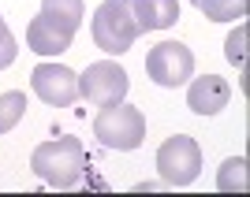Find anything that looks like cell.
Here are the masks:
<instances>
[{
    "label": "cell",
    "mask_w": 250,
    "mask_h": 197,
    "mask_svg": "<svg viewBox=\"0 0 250 197\" xmlns=\"http://www.w3.org/2000/svg\"><path fill=\"white\" fill-rule=\"evenodd\" d=\"M157 171L168 186H190L202 175V149L194 138L176 134L157 149Z\"/></svg>",
    "instance_id": "277c9868"
},
{
    "label": "cell",
    "mask_w": 250,
    "mask_h": 197,
    "mask_svg": "<svg viewBox=\"0 0 250 197\" xmlns=\"http://www.w3.org/2000/svg\"><path fill=\"white\" fill-rule=\"evenodd\" d=\"M71 41H75V34L56 26L52 19H45L42 11H38V19H30V26H26V45H30V52H38V56H60V52L71 49Z\"/></svg>",
    "instance_id": "9c48e42d"
},
{
    "label": "cell",
    "mask_w": 250,
    "mask_h": 197,
    "mask_svg": "<svg viewBox=\"0 0 250 197\" xmlns=\"http://www.w3.org/2000/svg\"><path fill=\"white\" fill-rule=\"evenodd\" d=\"M146 74L157 86L176 90V86H183L190 74H194V52H190L187 45H179V41H161V45H153L149 56H146Z\"/></svg>",
    "instance_id": "5b68a950"
},
{
    "label": "cell",
    "mask_w": 250,
    "mask_h": 197,
    "mask_svg": "<svg viewBox=\"0 0 250 197\" xmlns=\"http://www.w3.org/2000/svg\"><path fill=\"white\" fill-rule=\"evenodd\" d=\"M22 115H26V93H19V90L0 93V134H8Z\"/></svg>",
    "instance_id": "4fadbf2b"
},
{
    "label": "cell",
    "mask_w": 250,
    "mask_h": 197,
    "mask_svg": "<svg viewBox=\"0 0 250 197\" xmlns=\"http://www.w3.org/2000/svg\"><path fill=\"white\" fill-rule=\"evenodd\" d=\"M127 71L120 67V63L112 60H97L90 63L83 71V78H79V97H86L90 104H97V108H104V104H120L127 97Z\"/></svg>",
    "instance_id": "8992f818"
},
{
    "label": "cell",
    "mask_w": 250,
    "mask_h": 197,
    "mask_svg": "<svg viewBox=\"0 0 250 197\" xmlns=\"http://www.w3.org/2000/svg\"><path fill=\"white\" fill-rule=\"evenodd\" d=\"M190 4L213 22H235L247 15V0H190Z\"/></svg>",
    "instance_id": "7c38bea8"
},
{
    "label": "cell",
    "mask_w": 250,
    "mask_h": 197,
    "mask_svg": "<svg viewBox=\"0 0 250 197\" xmlns=\"http://www.w3.org/2000/svg\"><path fill=\"white\" fill-rule=\"evenodd\" d=\"M30 167H34V175L42 179V182H49V186L75 190L83 182L90 160H86V149H83L79 138H56V142H42V145L34 149Z\"/></svg>",
    "instance_id": "6da1fadb"
},
{
    "label": "cell",
    "mask_w": 250,
    "mask_h": 197,
    "mask_svg": "<svg viewBox=\"0 0 250 197\" xmlns=\"http://www.w3.org/2000/svg\"><path fill=\"white\" fill-rule=\"evenodd\" d=\"M138 22H135V11H131V0H104L101 8L94 11V41L101 52L108 56H120L135 45L138 37Z\"/></svg>",
    "instance_id": "3957f363"
},
{
    "label": "cell",
    "mask_w": 250,
    "mask_h": 197,
    "mask_svg": "<svg viewBox=\"0 0 250 197\" xmlns=\"http://www.w3.org/2000/svg\"><path fill=\"white\" fill-rule=\"evenodd\" d=\"M30 86L45 104H56V108H67L79 97V74L63 63H38L30 74Z\"/></svg>",
    "instance_id": "52a82bcc"
},
{
    "label": "cell",
    "mask_w": 250,
    "mask_h": 197,
    "mask_svg": "<svg viewBox=\"0 0 250 197\" xmlns=\"http://www.w3.org/2000/svg\"><path fill=\"white\" fill-rule=\"evenodd\" d=\"M83 0H42V15L45 19H52L56 26H63V30H79L83 26Z\"/></svg>",
    "instance_id": "8fae6325"
},
{
    "label": "cell",
    "mask_w": 250,
    "mask_h": 197,
    "mask_svg": "<svg viewBox=\"0 0 250 197\" xmlns=\"http://www.w3.org/2000/svg\"><path fill=\"white\" fill-rule=\"evenodd\" d=\"M15 56H19V49H15V37H11L8 22L0 19V71H4V67H11V63H15Z\"/></svg>",
    "instance_id": "2e32d148"
},
{
    "label": "cell",
    "mask_w": 250,
    "mask_h": 197,
    "mask_svg": "<svg viewBox=\"0 0 250 197\" xmlns=\"http://www.w3.org/2000/svg\"><path fill=\"white\" fill-rule=\"evenodd\" d=\"M217 190H247V160L243 156L224 160V167L217 175Z\"/></svg>",
    "instance_id": "5bb4252c"
},
{
    "label": "cell",
    "mask_w": 250,
    "mask_h": 197,
    "mask_svg": "<svg viewBox=\"0 0 250 197\" xmlns=\"http://www.w3.org/2000/svg\"><path fill=\"white\" fill-rule=\"evenodd\" d=\"M94 138L104 149H120L131 153L146 142V115L138 112L135 104H104L94 119Z\"/></svg>",
    "instance_id": "7a4b0ae2"
},
{
    "label": "cell",
    "mask_w": 250,
    "mask_h": 197,
    "mask_svg": "<svg viewBox=\"0 0 250 197\" xmlns=\"http://www.w3.org/2000/svg\"><path fill=\"white\" fill-rule=\"evenodd\" d=\"M247 37H250V30H247V26H235V34H231V37H228V45H224V49H228V60L235 63V67H239L243 74H247Z\"/></svg>",
    "instance_id": "9a60e30c"
},
{
    "label": "cell",
    "mask_w": 250,
    "mask_h": 197,
    "mask_svg": "<svg viewBox=\"0 0 250 197\" xmlns=\"http://www.w3.org/2000/svg\"><path fill=\"white\" fill-rule=\"evenodd\" d=\"M228 101H231V86L220 74H202L187 90V108L198 115H217L220 108H228Z\"/></svg>",
    "instance_id": "ba28073f"
},
{
    "label": "cell",
    "mask_w": 250,
    "mask_h": 197,
    "mask_svg": "<svg viewBox=\"0 0 250 197\" xmlns=\"http://www.w3.org/2000/svg\"><path fill=\"white\" fill-rule=\"evenodd\" d=\"M138 30H168L179 19V4L176 0H131Z\"/></svg>",
    "instance_id": "30bf717a"
}]
</instances>
